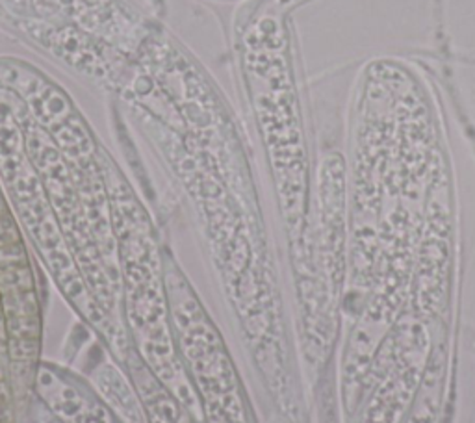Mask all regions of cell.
I'll return each mask as SVG.
<instances>
[{
	"instance_id": "cell-1",
	"label": "cell",
	"mask_w": 475,
	"mask_h": 423,
	"mask_svg": "<svg viewBox=\"0 0 475 423\" xmlns=\"http://www.w3.org/2000/svg\"><path fill=\"white\" fill-rule=\"evenodd\" d=\"M15 243H21V236L10 216L5 199L0 197V247H8Z\"/></svg>"
},
{
	"instance_id": "cell-2",
	"label": "cell",
	"mask_w": 475,
	"mask_h": 423,
	"mask_svg": "<svg viewBox=\"0 0 475 423\" xmlns=\"http://www.w3.org/2000/svg\"><path fill=\"white\" fill-rule=\"evenodd\" d=\"M12 421V408H10V396L5 379L0 381V423Z\"/></svg>"
},
{
	"instance_id": "cell-3",
	"label": "cell",
	"mask_w": 475,
	"mask_h": 423,
	"mask_svg": "<svg viewBox=\"0 0 475 423\" xmlns=\"http://www.w3.org/2000/svg\"><path fill=\"white\" fill-rule=\"evenodd\" d=\"M5 379V369H3V366H0V381Z\"/></svg>"
}]
</instances>
